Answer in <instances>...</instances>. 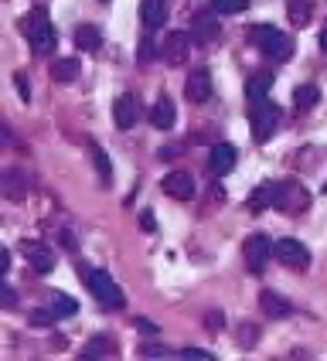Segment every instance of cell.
I'll use <instances>...</instances> for the list:
<instances>
[{"label":"cell","mask_w":327,"mask_h":361,"mask_svg":"<svg viewBox=\"0 0 327 361\" xmlns=\"http://www.w3.org/2000/svg\"><path fill=\"white\" fill-rule=\"evenodd\" d=\"M249 41L273 61H286L293 55V38L286 31H280V27H273V24H252L249 27Z\"/></svg>","instance_id":"obj_1"},{"label":"cell","mask_w":327,"mask_h":361,"mask_svg":"<svg viewBox=\"0 0 327 361\" xmlns=\"http://www.w3.org/2000/svg\"><path fill=\"white\" fill-rule=\"evenodd\" d=\"M82 269V276H85V286H89V293L96 297V300L106 307V310H123L126 307V297H123V290L116 286V280L106 273V269H89V266H82V262H75Z\"/></svg>","instance_id":"obj_2"},{"label":"cell","mask_w":327,"mask_h":361,"mask_svg":"<svg viewBox=\"0 0 327 361\" xmlns=\"http://www.w3.org/2000/svg\"><path fill=\"white\" fill-rule=\"evenodd\" d=\"M27 44L35 55H51L55 44H58V35H55V24L48 18L44 7H35L31 18H27Z\"/></svg>","instance_id":"obj_3"},{"label":"cell","mask_w":327,"mask_h":361,"mask_svg":"<svg viewBox=\"0 0 327 361\" xmlns=\"http://www.w3.org/2000/svg\"><path fill=\"white\" fill-rule=\"evenodd\" d=\"M276 130H280V109L269 99L252 102V140L266 143L269 137H276Z\"/></svg>","instance_id":"obj_4"},{"label":"cell","mask_w":327,"mask_h":361,"mask_svg":"<svg viewBox=\"0 0 327 361\" xmlns=\"http://www.w3.org/2000/svg\"><path fill=\"white\" fill-rule=\"evenodd\" d=\"M242 256H245V266L252 273H259L269 262V256H276V242H269V235H263V232H256V235H249L242 242Z\"/></svg>","instance_id":"obj_5"},{"label":"cell","mask_w":327,"mask_h":361,"mask_svg":"<svg viewBox=\"0 0 327 361\" xmlns=\"http://www.w3.org/2000/svg\"><path fill=\"white\" fill-rule=\"evenodd\" d=\"M307 204H310V195H307L297 180H283V184H280V191H276V208H280V212L297 215V212H307Z\"/></svg>","instance_id":"obj_6"},{"label":"cell","mask_w":327,"mask_h":361,"mask_svg":"<svg viewBox=\"0 0 327 361\" xmlns=\"http://www.w3.org/2000/svg\"><path fill=\"white\" fill-rule=\"evenodd\" d=\"M276 259L283 262L286 269H307L310 266V249L297 239H280L276 242Z\"/></svg>","instance_id":"obj_7"},{"label":"cell","mask_w":327,"mask_h":361,"mask_svg":"<svg viewBox=\"0 0 327 361\" xmlns=\"http://www.w3.org/2000/svg\"><path fill=\"white\" fill-rule=\"evenodd\" d=\"M208 96H211V75H208L204 65H198V68H191L187 79H184V99L202 106V102H208Z\"/></svg>","instance_id":"obj_8"},{"label":"cell","mask_w":327,"mask_h":361,"mask_svg":"<svg viewBox=\"0 0 327 361\" xmlns=\"http://www.w3.org/2000/svg\"><path fill=\"white\" fill-rule=\"evenodd\" d=\"M20 252H24V259L31 262V269H35V273H51V269H55V252H51L44 242L24 239L20 242Z\"/></svg>","instance_id":"obj_9"},{"label":"cell","mask_w":327,"mask_h":361,"mask_svg":"<svg viewBox=\"0 0 327 361\" xmlns=\"http://www.w3.org/2000/svg\"><path fill=\"white\" fill-rule=\"evenodd\" d=\"M161 55L167 65H187V55H191V41H187V35L184 31H171L167 38H164V48H161Z\"/></svg>","instance_id":"obj_10"},{"label":"cell","mask_w":327,"mask_h":361,"mask_svg":"<svg viewBox=\"0 0 327 361\" xmlns=\"http://www.w3.org/2000/svg\"><path fill=\"white\" fill-rule=\"evenodd\" d=\"M161 191L167 198H178V201H187L195 195V178L187 171H171L167 178L161 180Z\"/></svg>","instance_id":"obj_11"},{"label":"cell","mask_w":327,"mask_h":361,"mask_svg":"<svg viewBox=\"0 0 327 361\" xmlns=\"http://www.w3.org/2000/svg\"><path fill=\"white\" fill-rule=\"evenodd\" d=\"M113 120H116L120 130H130L133 123L140 120V99L137 96H120L113 102Z\"/></svg>","instance_id":"obj_12"},{"label":"cell","mask_w":327,"mask_h":361,"mask_svg":"<svg viewBox=\"0 0 327 361\" xmlns=\"http://www.w3.org/2000/svg\"><path fill=\"white\" fill-rule=\"evenodd\" d=\"M259 307H263L266 317H273V321H283V317L293 314V303L283 300V297L273 293V290H263V293H259Z\"/></svg>","instance_id":"obj_13"},{"label":"cell","mask_w":327,"mask_h":361,"mask_svg":"<svg viewBox=\"0 0 327 361\" xmlns=\"http://www.w3.org/2000/svg\"><path fill=\"white\" fill-rule=\"evenodd\" d=\"M235 147L232 143H218V147H211V154H208V167H211V174H228L232 167H235Z\"/></svg>","instance_id":"obj_14"},{"label":"cell","mask_w":327,"mask_h":361,"mask_svg":"<svg viewBox=\"0 0 327 361\" xmlns=\"http://www.w3.org/2000/svg\"><path fill=\"white\" fill-rule=\"evenodd\" d=\"M222 35V27H218V20H215V11H208V14H198V18L191 20V38L198 41H215Z\"/></svg>","instance_id":"obj_15"},{"label":"cell","mask_w":327,"mask_h":361,"mask_svg":"<svg viewBox=\"0 0 327 361\" xmlns=\"http://www.w3.org/2000/svg\"><path fill=\"white\" fill-rule=\"evenodd\" d=\"M174 120H178V109H174V102L167 99V96H161V99L150 106V123H154L157 130H171Z\"/></svg>","instance_id":"obj_16"},{"label":"cell","mask_w":327,"mask_h":361,"mask_svg":"<svg viewBox=\"0 0 327 361\" xmlns=\"http://www.w3.org/2000/svg\"><path fill=\"white\" fill-rule=\"evenodd\" d=\"M140 20L154 31L167 20V0H140Z\"/></svg>","instance_id":"obj_17"},{"label":"cell","mask_w":327,"mask_h":361,"mask_svg":"<svg viewBox=\"0 0 327 361\" xmlns=\"http://www.w3.org/2000/svg\"><path fill=\"white\" fill-rule=\"evenodd\" d=\"M99 44H102V31L96 24H82V27H75V48H79V51H96Z\"/></svg>","instance_id":"obj_18"},{"label":"cell","mask_w":327,"mask_h":361,"mask_svg":"<svg viewBox=\"0 0 327 361\" xmlns=\"http://www.w3.org/2000/svg\"><path fill=\"white\" fill-rule=\"evenodd\" d=\"M269 89H273V75H269V72H259V75L249 79L245 96H249V102H263V99H269Z\"/></svg>","instance_id":"obj_19"},{"label":"cell","mask_w":327,"mask_h":361,"mask_svg":"<svg viewBox=\"0 0 327 361\" xmlns=\"http://www.w3.org/2000/svg\"><path fill=\"white\" fill-rule=\"evenodd\" d=\"M276 191H280V184H276V180H273V184H259V188L252 191V198H249L252 212H263V208H276Z\"/></svg>","instance_id":"obj_20"},{"label":"cell","mask_w":327,"mask_h":361,"mask_svg":"<svg viewBox=\"0 0 327 361\" xmlns=\"http://www.w3.org/2000/svg\"><path fill=\"white\" fill-rule=\"evenodd\" d=\"M116 355H120V348H116L113 341H106L102 334L99 338H92V341L82 348V358H116Z\"/></svg>","instance_id":"obj_21"},{"label":"cell","mask_w":327,"mask_h":361,"mask_svg":"<svg viewBox=\"0 0 327 361\" xmlns=\"http://www.w3.org/2000/svg\"><path fill=\"white\" fill-rule=\"evenodd\" d=\"M24 191H27V178H24L20 171H7V174H4V195L11 201H20Z\"/></svg>","instance_id":"obj_22"},{"label":"cell","mask_w":327,"mask_h":361,"mask_svg":"<svg viewBox=\"0 0 327 361\" xmlns=\"http://www.w3.org/2000/svg\"><path fill=\"white\" fill-rule=\"evenodd\" d=\"M286 14L293 27H307L310 24V0H286Z\"/></svg>","instance_id":"obj_23"},{"label":"cell","mask_w":327,"mask_h":361,"mask_svg":"<svg viewBox=\"0 0 327 361\" xmlns=\"http://www.w3.org/2000/svg\"><path fill=\"white\" fill-rule=\"evenodd\" d=\"M321 102V89L317 85H297L293 89V106L297 109H314Z\"/></svg>","instance_id":"obj_24"},{"label":"cell","mask_w":327,"mask_h":361,"mask_svg":"<svg viewBox=\"0 0 327 361\" xmlns=\"http://www.w3.org/2000/svg\"><path fill=\"white\" fill-rule=\"evenodd\" d=\"M51 79H55V82L79 79V61H75V59H58L55 65H51Z\"/></svg>","instance_id":"obj_25"},{"label":"cell","mask_w":327,"mask_h":361,"mask_svg":"<svg viewBox=\"0 0 327 361\" xmlns=\"http://www.w3.org/2000/svg\"><path fill=\"white\" fill-rule=\"evenodd\" d=\"M245 7H249V0H211V11H215V14H225V18L242 14Z\"/></svg>","instance_id":"obj_26"},{"label":"cell","mask_w":327,"mask_h":361,"mask_svg":"<svg viewBox=\"0 0 327 361\" xmlns=\"http://www.w3.org/2000/svg\"><path fill=\"white\" fill-rule=\"evenodd\" d=\"M51 307H55V310H58L61 317H72V314H75V310H79V303L72 300V297H68V293H58V290H55V293H51Z\"/></svg>","instance_id":"obj_27"},{"label":"cell","mask_w":327,"mask_h":361,"mask_svg":"<svg viewBox=\"0 0 327 361\" xmlns=\"http://www.w3.org/2000/svg\"><path fill=\"white\" fill-rule=\"evenodd\" d=\"M58 317H61V314L55 310V307H51V310H48V307H38V310H31V317H27V321L35 324V327H51Z\"/></svg>","instance_id":"obj_28"},{"label":"cell","mask_w":327,"mask_h":361,"mask_svg":"<svg viewBox=\"0 0 327 361\" xmlns=\"http://www.w3.org/2000/svg\"><path fill=\"white\" fill-rule=\"evenodd\" d=\"M92 157H96V167H99L102 184H109V180H113V164L106 161V154H102V150L96 147V143H92Z\"/></svg>","instance_id":"obj_29"},{"label":"cell","mask_w":327,"mask_h":361,"mask_svg":"<svg viewBox=\"0 0 327 361\" xmlns=\"http://www.w3.org/2000/svg\"><path fill=\"white\" fill-rule=\"evenodd\" d=\"M140 355H147V358H167L171 351H167L164 344H143V348H140Z\"/></svg>","instance_id":"obj_30"},{"label":"cell","mask_w":327,"mask_h":361,"mask_svg":"<svg viewBox=\"0 0 327 361\" xmlns=\"http://www.w3.org/2000/svg\"><path fill=\"white\" fill-rule=\"evenodd\" d=\"M222 324H225V314H222V310H211V314L204 317V327H211V331H218Z\"/></svg>","instance_id":"obj_31"},{"label":"cell","mask_w":327,"mask_h":361,"mask_svg":"<svg viewBox=\"0 0 327 361\" xmlns=\"http://www.w3.org/2000/svg\"><path fill=\"white\" fill-rule=\"evenodd\" d=\"M178 355L181 358H211V351H202V348H181Z\"/></svg>","instance_id":"obj_32"},{"label":"cell","mask_w":327,"mask_h":361,"mask_svg":"<svg viewBox=\"0 0 327 361\" xmlns=\"http://www.w3.org/2000/svg\"><path fill=\"white\" fill-rule=\"evenodd\" d=\"M150 59H154V44H150V38H143V44H140V61L147 65Z\"/></svg>","instance_id":"obj_33"},{"label":"cell","mask_w":327,"mask_h":361,"mask_svg":"<svg viewBox=\"0 0 327 361\" xmlns=\"http://www.w3.org/2000/svg\"><path fill=\"white\" fill-rule=\"evenodd\" d=\"M18 89H20V99H24V102L31 99V85H27V79H24V75H18Z\"/></svg>","instance_id":"obj_34"},{"label":"cell","mask_w":327,"mask_h":361,"mask_svg":"<svg viewBox=\"0 0 327 361\" xmlns=\"http://www.w3.org/2000/svg\"><path fill=\"white\" fill-rule=\"evenodd\" d=\"M137 327H140V331H147V334H161V327H157V324H150V321H137Z\"/></svg>","instance_id":"obj_35"},{"label":"cell","mask_w":327,"mask_h":361,"mask_svg":"<svg viewBox=\"0 0 327 361\" xmlns=\"http://www.w3.org/2000/svg\"><path fill=\"white\" fill-rule=\"evenodd\" d=\"M140 225H143V232H154V215H150V212H143V215H140Z\"/></svg>","instance_id":"obj_36"},{"label":"cell","mask_w":327,"mask_h":361,"mask_svg":"<svg viewBox=\"0 0 327 361\" xmlns=\"http://www.w3.org/2000/svg\"><path fill=\"white\" fill-rule=\"evenodd\" d=\"M0 256H4V259H0V273H4V276H7V269H11V252H7V249H4V252H0Z\"/></svg>","instance_id":"obj_37"},{"label":"cell","mask_w":327,"mask_h":361,"mask_svg":"<svg viewBox=\"0 0 327 361\" xmlns=\"http://www.w3.org/2000/svg\"><path fill=\"white\" fill-rule=\"evenodd\" d=\"M4 307H14V290L4 283Z\"/></svg>","instance_id":"obj_38"},{"label":"cell","mask_w":327,"mask_h":361,"mask_svg":"<svg viewBox=\"0 0 327 361\" xmlns=\"http://www.w3.org/2000/svg\"><path fill=\"white\" fill-rule=\"evenodd\" d=\"M321 48H324V51H327V27H324V31H321Z\"/></svg>","instance_id":"obj_39"}]
</instances>
